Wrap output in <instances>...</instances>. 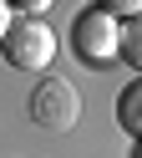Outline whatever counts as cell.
I'll list each match as a JSON object with an SVG mask.
<instances>
[{
  "instance_id": "cell-1",
  "label": "cell",
  "mask_w": 142,
  "mask_h": 158,
  "mask_svg": "<svg viewBox=\"0 0 142 158\" xmlns=\"http://www.w3.org/2000/svg\"><path fill=\"white\" fill-rule=\"evenodd\" d=\"M0 51H5V61L15 66V72L41 77L56 61V31H51L41 15H15V21L5 26V36H0Z\"/></svg>"
},
{
  "instance_id": "cell-2",
  "label": "cell",
  "mask_w": 142,
  "mask_h": 158,
  "mask_svg": "<svg viewBox=\"0 0 142 158\" xmlns=\"http://www.w3.org/2000/svg\"><path fill=\"white\" fill-rule=\"evenodd\" d=\"M71 51L86 66H112L117 61V15L101 10V5H86L71 21Z\"/></svg>"
},
{
  "instance_id": "cell-3",
  "label": "cell",
  "mask_w": 142,
  "mask_h": 158,
  "mask_svg": "<svg viewBox=\"0 0 142 158\" xmlns=\"http://www.w3.org/2000/svg\"><path fill=\"white\" fill-rule=\"evenodd\" d=\"M30 117H36L46 133H71L81 117V92L66 77H41L36 92H30Z\"/></svg>"
},
{
  "instance_id": "cell-4",
  "label": "cell",
  "mask_w": 142,
  "mask_h": 158,
  "mask_svg": "<svg viewBox=\"0 0 142 158\" xmlns=\"http://www.w3.org/2000/svg\"><path fill=\"white\" fill-rule=\"evenodd\" d=\"M117 56L132 66V72H142V21L137 15H122L117 21Z\"/></svg>"
},
{
  "instance_id": "cell-5",
  "label": "cell",
  "mask_w": 142,
  "mask_h": 158,
  "mask_svg": "<svg viewBox=\"0 0 142 158\" xmlns=\"http://www.w3.org/2000/svg\"><path fill=\"white\" fill-rule=\"evenodd\" d=\"M137 102H142V82H127V87H122V97H117V123H122V133H127V138H137V133H142Z\"/></svg>"
},
{
  "instance_id": "cell-6",
  "label": "cell",
  "mask_w": 142,
  "mask_h": 158,
  "mask_svg": "<svg viewBox=\"0 0 142 158\" xmlns=\"http://www.w3.org/2000/svg\"><path fill=\"white\" fill-rule=\"evenodd\" d=\"M97 5H101V10H112L117 21H122V15H137V10H142V0H97Z\"/></svg>"
},
{
  "instance_id": "cell-7",
  "label": "cell",
  "mask_w": 142,
  "mask_h": 158,
  "mask_svg": "<svg viewBox=\"0 0 142 158\" xmlns=\"http://www.w3.org/2000/svg\"><path fill=\"white\" fill-rule=\"evenodd\" d=\"M56 0H20V15H41V10H51Z\"/></svg>"
},
{
  "instance_id": "cell-8",
  "label": "cell",
  "mask_w": 142,
  "mask_h": 158,
  "mask_svg": "<svg viewBox=\"0 0 142 158\" xmlns=\"http://www.w3.org/2000/svg\"><path fill=\"white\" fill-rule=\"evenodd\" d=\"M10 21H15V5H10V0H0V36H5Z\"/></svg>"
}]
</instances>
